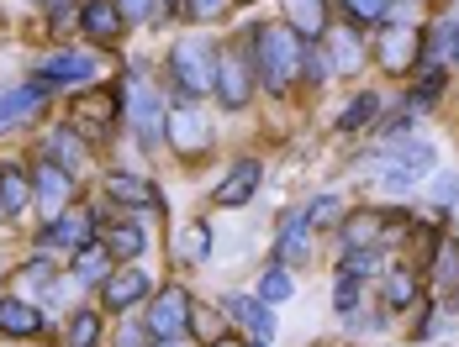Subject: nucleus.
<instances>
[{
  "instance_id": "nucleus-34",
  "label": "nucleus",
  "mask_w": 459,
  "mask_h": 347,
  "mask_svg": "<svg viewBox=\"0 0 459 347\" xmlns=\"http://www.w3.org/2000/svg\"><path fill=\"white\" fill-rule=\"evenodd\" d=\"M190 337H201V343L222 337V310H212V305H195V300H190Z\"/></svg>"
},
{
  "instance_id": "nucleus-39",
  "label": "nucleus",
  "mask_w": 459,
  "mask_h": 347,
  "mask_svg": "<svg viewBox=\"0 0 459 347\" xmlns=\"http://www.w3.org/2000/svg\"><path fill=\"white\" fill-rule=\"evenodd\" d=\"M333 305H338L343 316H354V305H359V279L338 274V284H333Z\"/></svg>"
},
{
  "instance_id": "nucleus-26",
  "label": "nucleus",
  "mask_w": 459,
  "mask_h": 347,
  "mask_svg": "<svg viewBox=\"0 0 459 347\" xmlns=\"http://www.w3.org/2000/svg\"><path fill=\"white\" fill-rule=\"evenodd\" d=\"M16 284H22V290H16L22 300H27V295H38V284H43V290H53V263H48L43 248H38V253H32V263L16 274Z\"/></svg>"
},
{
  "instance_id": "nucleus-3",
  "label": "nucleus",
  "mask_w": 459,
  "mask_h": 347,
  "mask_svg": "<svg viewBox=\"0 0 459 347\" xmlns=\"http://www.w3.org/2000/svg\"><path fill=\"white\" fill-rule=\"evenodd\" d=\"M122 100H127V127L138 131L143 148H159V127H164V100L153 95V85L143 80V69L127 74V85H122Z\"/></svg>"
},
{
  "instance_id": "nucleus-37",
  "label": "nucleus",
  "mask_w": 459,
  "mask_h": 347,
  "mask_svg": "<svg viewBox=\"0 0 459 347\" xmlns=\"http://www.w3.org/2000/svg\"><path fill=\"white\" fill-rule=\"evenodd\" d=\"M180 11L190 16V21H217V16H228L232 11V0H185Z\"/></svg>"
},
{
  "instance_id": "nucleus-20",
  "label": "nucleus",
  "mask_w": 459,
  "mask_h": 347,
  "mask_svg": "<svg viewBox=\"0 0 459 347\" xmlns=\"http://www.w3.org/2000/svg\"><path fill=\"white\" fill-rule=\"evenodd\" d=\"M285 27H290L301 43L322 38V27H327V11H322V0H285Z\"/></svg>"
},
{
  "instance_id": "nucleus-5",
  "label": "nucleus",
  "mask_w": 459,
  "mask_h": 347,
  "mask_svg": "<svg viewBox=\"0 0 459 347\" xmlns=\"http://www.w3.org/2000/svg\"><path fill=\"white\" fill-rule=\"evenodd\" d=\"M148 332H153V343L190 337V295H185L180 284H169V290H159L148 300Z\"/></svg>"
},
{
  "instance_id": "nucleus-23",
  "label": "nucleus",
  "mask_w": 459,
  "mask_h": 347,
  "mask_svg": "<svg viewBox=\"0 0 459 347\" xmlns=\"http://www.w3.org/2000/svg\"><path fill=\"white\" fill-rule=\"evenodd\" d=\"M117 106H122V95L117 89H91V95H80V106H74V122H85V127H106V122H117Z\"/></svg>"
},
{
  "instance_id": "nucleus-21",
  "label": "nucleus",
  "mask_w": 459,
  "mask_h": 347,
  "mask_svg": "<svg viewBox=\"0 0 459 347\" xmlns=\"http://www.w3.org/2000/svg\"><path fill=\"white\" fill-rule=\"evenodd\" d=\"M43 153H48V158H53L64 174H80L85 164H91V158H85V142L74 137V127H58V131L43 142Z\"/></svg>"
},
{
  "instance_id": "nucleus-7",
  "label": "nucleus",
  "mask_w": 459,
  "mask_h": 347,
  "mask_svg": "<svg viewBox=\"0 0 459 347\" xmlns=\"http://www.w3.org/2000/svg\"><path fill=\"white\" fill-rule=\"evenodd\" d=\"M38 80L43 85H85L91 89L95 80H100V53H53V58H43L38 63Z\"/></svg>"
},
{
  "instance_id": "nucleus-2",
  "label": "nucleus",
  "mask_w": 459,
  "mask_h": 347,
  "mask_svg": "<svg viewBox=\"0 0 459 347\" xmlns=\"http://www.w3.org/2000/svg\"><path fill=\"white\" fill-rule=\"evenodd\" d=\"M169 80L180 85L185 100H201V95H212L217 85V47L212 43H175L169 47Z\"/></svg>"
},
{
  "instance_id": "nucleus-22",
  "label": "nucleus",
  "mask_w": 459,
  "mask_h": 347,
  "mask_svg": "<svg viewBox=\"0 0 459 347\" xmlns=\"http://www.w3.org/2000/svg\"><path fill=\"white\" fill-rule=\"evenodd\" d=\"M327 58H333V69H338V74H359V69H365L359 32H354V27H338V32H333V43H327Z\"/></svg>"
},
{
  "instance_id": "nucleus-10",
  "label": "nucleus",
  "mask_w": 459,
  "mask_h": 347,
  "mask_svg": "<svg viewBox=\"0 0 459 347\" xmlns=\"http://www.w3.org/2000/svg\"><path fill=\"white\" fill-rule=\"evenodd\" d=\"M259 184H264V164H259V158H243V164H232V174L217 184V190H212V206H222V211H232V206H248Z\"/></svg>"
},
{
  "instance_id": "nucleus-11",
  "label": "nucleus",
  "mask_w": 459,
  "mask_h": 347,
  "mask_svg": "<svg viewBox=\"0 0 459 347\" xmlns=\"http://www.w3.org/2000/svg\"><path fill=\"white\" fill-rule=\"evenodd\" d=\"M222 310H228V316H238V321H243V332H248L259 347L275 343V305H264L259 295H228V300H222Z\"/></svg>"
},
{
  "instance_id": "nucleus-18",
  "label": "nucleus",
  "mask_w": 459,
  "mask_h": 347,
  "mask_svg": "<svg viewBox=\"0 0 459 347\" xmlns=\"http://www.w3.org/2000/svg\"><path fill=\"white\" fill-rule=\"evenodd\" d=\"M32 206V174L22 164H0V216H22Z\"/></svg>"
},
{
  "instance_id": "nucleus-43",
  "label": "nucleus",
  "mask_w": 459,
  "mask_h": 347,
  "mask_svg": "<svg viewBox=\"0 0 459 347\" xmlns=\"http://www.w3.org/2000/svg\"><path fill=\"white\" fill-rule=\"evenodd\" d=\"M433 195H438V206H455V200H459V174H438Z\"/></svg>"
},
{
  "instance_id": "nucleus-44",
  "label": "nucleus",
  "mask_w": 459,
  "mask_h": 347,
  "mask_svg": "<svg viewBox=\"0 0 459 347\" xmlns=\"http://www.w3.org/2000/svg\"><path fill=\"white\" fill-rule=\"evenodd\" d=\"M206 347H248V343H243V337H228V332H222V337H212Z\"/></svg>"
},
{
  "instance_id": "nucleus-46",
  "label": "nucleus",
  "mask_w": 459,
  "mask_h": 347,
  "mask_svg": "<svg viewBox=\"0 0 459 347\" xmlns=\"http://www.w3.org/2000/svg\"><path fill=\"white\" fill-rule=\"evenodd\" d=\"M0 274H5V258H0Z\"/></svg>"
},
{
  "instance_id": "nucleus-6",
  "label": "nucleus",
  "mask_w": 459,
  "mask_h": 347,
  "mask_svg": "<svg viewBox=\"0 0 459 347\" xmlns=\"http://www.w3.org/2000/svg\"><path fill=\"white\" fill-rule=\"evenodd\" d=\"M164 127H169V148H175L180 158H201V153L212 148V127H206V116L195 111V100L169 106V111H164Z\"/></svg>"
},
{
  "instance_id": "nucleus-4",
  "label": "nucleus",
  "mask_w": 459,
  "mask_h": 347,
  "mask_svg": "<svg viewBox=\"0 0 459 347\" xmlns=\"http://www.w3.org/2000/svg\"><path fill=\"white\" fill-rule=\"evenodd\" d=\"M212 95L228 111H243L248 106V95H254V63H248L243 47H217V85H212Z\"/></svg>"
},
{
  "instance_id": "nucleus-19",
  "label": "nucleus",
  "mask_w": 459,
  "mask_h": 347,
  "mask_svg": "<svg viewBox=\"0 0 459 347\" xmlns=\"http://www.w3.org/2000/svg\"><path fill=\"white\" fill-rule=\"evenodd\" d=\"M106 195L111 200H122V206H143V211H159V190L138 179V174H111L106 179Z\"/></svg>"
},
{
  "instance_id": "nucleus-36",
  "label": "nucleus",
  "mask_w": 459,
  "mask_h": 347,
  "mask_svg": "<svg viewBox=\"0 0 459 347\" xmlns=\"http://www.w3.org/2000/svg\"><path fill=\"white\" fill-rule=\"evenodd\" d=\"M343 11H349V21L354 27H369V21H385V11H391V0H338Z\"/></svg>"
},
{
  "instance_id": "nucleus-33",
  "label": "nucleus",
  "mask_w": 459,
  "mask_h": 347,
  "mask_svg": "<svg viewBox=\"0 0 459 347\" xmlns=\"http://www.w3.org/2000/svg\"><path fill=\"white\" fill-rule=\"evenodd\" d=\"M375 268H380V248H349L338 263V274H349V279H369Z\"/></svg>"
},
{
  "instance_id": "nucleus-40",
  "label": "nucleus",
  "mask_w": 459,
  "mask_h": 347,
  "mask_svg": "<svg viewBox=\"0 0 459 347\" xmlns=\"http://www.w3.org/2000/svg\"><path fill=\"white\" fill-rule=\"evenodd\" d=\"M438 89H444V69H428L412 89V106H428V100H438Z\"/></svg>"
},
{
  "instance_id": "nucleus-27",
  "label": "nucleus",
  "mask_w": 459,
  "mask_h": 347,
  "mask_svg": "<svg viewBox=\"0 0 459 347\" xmlns=\"http://www.w3.org/2000/svg\"><path fill=\"white\" fill-rule=\"evenodd\" d=\"M338 226H343V242H349V248H369V237H380V232H385L380 211H369V216H343Z\"/></svg>"
},
{
  "instance_id": "nucleus-31",
  "label": "nucleus",
  "mask_w": 459,
  "mask_h": 347,
  "mask_svg": "<svg viewBox=\"0 0 459 347\" xmlns=\"http://www.w3.org/2000/svg\"><path fill=\"white\" fill-rule=\"evenodd\" d=\"M380 111V95H359V100H349L343 111H338V131H359Z\"/></svg>"
},
{
  "instance_id": "nucleus-12",
  "label": "nucleus",
  "mask_w": 459,
  "mask_h": 347,
  "mask_svg": "<svg viewBox=\"0 0 459 347\" xmlns=\"http://www.w3.org/2000/svg\"><path fill=\"white\" fill-rule=\"evenodd\" d=\"M69 195H74V174H64L53 158H43L38 174H32V200H43L48 216H58V211L69 206Z\"/></svg>"
},
{
  "instance_id": "nucleus-30",
  "label": "nucleus",
  "mask_w": 459,
  "mask_h": 347,
  "mask_svg": "<svg viewBox=\"0 0 459 347\" xmlns=\"http://www.w3.org/2000/svg\"><path fill=\"white\" fill-rule=\"evenodd\" d=\"M254 295H259L264 305H285L290 295H296V279H290L285 268H270V274L259 279V290H254Z\"/></svg>"
},
{
  "instance_id": "nucleus-9",
  "label": "nucleus",
  "mask_w": 459,
  "mask_h": 347,
  "mask_svg": "<svg viewBox=\"0 0 459 347\" xmlns=\"http://www.w3.org/2000/svg\"><path fill=\"white\" fill-rule=\"evenodd\" d=\"M95 232H100V216H91V211H58V216L43 226V242L38 248H85Z\"/></svg>"
},
{
  "instance_id": "nucleus-29",
  "label": "nucleus",
  "mask_w": 459,
  "mask_h": 347,
  "mask_svg": "<svg viewBox=\"0 0 459 347\" xmlns=\"http://www.w3.org/2000/svg\"><path fill=\"white\" fill-rule=\"evenodd\" d=\"M301 216H307L312 232H327V226H338V221H343V200H338V195H317Z\"/></svg>"
},
{
  "instance_id": "nucleus-24",
  "label": "nucleus",
  "mask_w": 459,
  "mask_h": 347,
  "mask_svg": "<svg viewBox=\"0 0 459 347\" xmlns=\"http://www.w3.org/2000/svg\"><path fill=\"white\" fill-rule=\"evenodd\" d=\"M106 274H111V253L100 242H85L80 258H74V279L80 284H106Z\"/></svg>"
},
{
  "instance_id": "nucleus-1",
  "label": "nucleus",
  "mask_w": 459,
  "mask_h": 347,
  "mask_svg": "<svg viewBox=\"0 0 459 347\" xmlns=\"http://www.w3.org/2000/svg\"><path fill=\"white\" fill-rule=\"evenodd\" d=\"M243 53H248V63H254V74H259V85L264 89H290L296 85V74H301V58H307V43L285 27V21H254L243 38Z\"/></svg>"
},
{
  "instance_id": "nucleus-28",
  "label": "nucleus",
  "mask_w": 459,
  "mask_h": 347,
  "mask_svg": "<svg viewBox=\"0 0 459 347\" xmlns=\"http://www.w3.org/2000/svg\"><path fill=\"white\" fill-rule=\"evenodd\" d=\"M412 300H417V274L412 268H391L385 274V305L402 310V305H412Z\"/></svg>"
},
{
  "instance_id": "nucleus-41",
  "label": "nucleus",
  "mask_w": 459,
  "mask_h": 347,
  "mask_svg": "<svg viewBox=\"0 0 459 347\" xmlns=\"http://www.w3.org/2000/svg\"><path fill=\"white\" fill-rule=\"evenodd\" d=\"M117 11H122V21H127V27H138V21L153 16V0H117Z\"/></svg>"
},
{
  "instance_id": "nucleus-32",
  "label": "nucleus",
  "mask_w": 459,
  "mask_h": 347,
  "mask_svg": "<svg viewBox=\"0 0 459 347\" xmlns=\"http://www.w3.org/2000/svg\"><path fill=\"white\" fill-rule=\"evenodd\" d=\"M307 216H296V221H285V232H280V242H275V258H301L307 253Z\"/></svg>"
},
{
  "instance_id": "nucleus-15",
  "label": "nucleus",
  "mask_w": 459,
  "mask_h": 347,
  "mask_svg": "<svg viewBox=\"0 0 459 347\" xmlns=\"http://www.w3.org/2000/svg\"><path fill=\"white\" fill-rule=\"evenodd\" d=\"M80 27H85V38H91V43H117V38L127 32V21H122L117 0H80Z\"/></svg>"
},
{
  "instance_id": "nucleus-16",
  "label": "nucleus",
  "mask_w": 459,
  "mask_h": 347,
  "mask_svg": "<svg viewBox=\"0 0 459 347\" xmlns=\"http://www.w3.org/2000/svg\"><path fill=\"white\" fill-rule=\"evenodd\" d=\"M100 290H106V310H133L138 300H148V274L133 268V263L127 268H111Z\"/></svg>"
},
{
  "instance_id": "nucleus-42",
  "label": "nucleus",
  "mask_w": 459,
  "mask_h": 347,
  "mask_svg": "<svg viewBox=\"0 0 459 347\" xmlns=\"http://www.w3.org/2000/svg\"><path fill=\"white\" fill-rule=\"evenodd\" d=\"M117 347H153V332H148V326H133V321H122Z\"/></svg>"
},
{
  "instance_id": "nucleus-38",
  "label": "nucleus",
  "mask_w": 459,
  "mask_h": 347,
  "mask_svg": "<svg viewBox=\"0 0 459 347\" xmlns=\"http://www.w3.org/2000/svg\"><path fill=\"white\" fill-rule=\"evenodd\" d=\"M459 279V242H444L438 248V290H449Z\"/></svg>"
},
{
  "instance_id": "nucleus-35",
  "label": "nucleus",
  "mask_w": 459,
  "mask_h": 347,
  "mask_svg": "<svg viewBox=\"0 0 459 347\" xmlns=\"http://www.w3.org/2000/svg\"><path fill=\"white\" fill-rule=\"evenodd\" d=\"M180 253L185 258H206V253H212V226H206V221H190L180 232Z\"/></svg>"
},
{
  "instance_id": "nucleus-13",
  "label": "nucleus",
  "mask_w": 459,
  "mask_h": 347,
  "mask_svg": "<svg viewBox=\"0 0 459 347\" xmlns=\"http://www.w3.org/2000/svg\"><path fill=\"white\" fill-rule=\"evenodd\" d=\"M48 332V316L38 310L32 300H22V295H0V337H38Z\"/></svg>"
},
{
  "instance_id": "nucleus-17",
  "label": "nucleus",
  "mask_w": 459,
  "mask_h": 347,
  "mask_svg": "<svg viewBox=\"0 0 459 347\" xmlns=\"http://www.w3.org/2000/svg\"><path fill=\"white\" fill-rule=\"evenodd\" d=\"M48 89H53V85H43V80L5 89V95H0V131L16 127V122H27V116H32V111H38V106L48 100Z\"/></svg>"
},
{
  "instance_id": "nucleus-14",
  "label": "nucleus",
  "mask_w": 459,
  "mask_h": 347,
  "mask_svg": "<svg viewBox=\"0 0 459 347\" xmlns=\"http://www.w3.org/2000/svg\"><path fill=\"white\" fill-rule=\"evenodd\" d=\"M100 248L111 253V258H138L143 248H148V237H143V226L133 216H100Z\"/></svg>"
},
{
  "instance_id": "nucleus-25",
  "label": "nucleus",
  "mask_w": 459,
  "mask_h": 347,
  "mask_svg": "<svg viewBox=\"0 0 459 347\" xmlns=\"http://www.w3.org/2000/svg\"><path fill=\"white\" fill-rule=\"evenodd\" d=\"M64 347H100V316L95 310H74L64 326Z\"/></svg>"
},
{
  "instance_id": "nucleus-45",
  "label": "nucleus",
  "mask_w": 459,
  "mask_h": 347,
  "mask_svg": "<svg viewBox=\"0 0 459 347\" xmlns=\"http://www.w3.org/2000/svg\"><path fill=\"white\" fill-rule=\"evenodd\" d=\"M164 11H169V16H175V11H180V0H164Z\"/></svg>"
},
{
  "instance_id": "nucleus-8",
  "label": "nucleus",
  "mask_w": 459,
  "mask_h": 347,
  "mask_svg": "<svg viewBox=\"0 0 459 347\" xmlns=\"http://www.w3.org/2000/svg\"><path fill=\"white\" fill-rule=\"evenodd\" d=\"M380 69L385 74H407L417 58H422V32L417 27H380Z\"/></svg>"
}]
</instances>
